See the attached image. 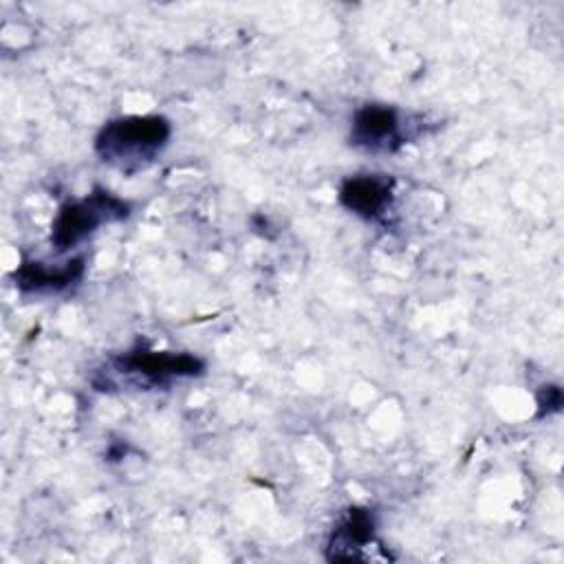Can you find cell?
Listing matches in <instances>:
<instances>
[{
  "label": "cell",
  "instance_id": "cell-7",
  "mask_svg": "<svg viewBox=\"0 0 564 564\" xmlns=\"http://www.w3.org/2000/svg\"><path fill=\"white\" fill-rule=\"evenodd\" d=\"M375 542V518L368 509L352 507L333 529L326 555L328 560L366 557L364 551Z\"/></svg>",
  "mask_w": 564,
  "mask_h": 564
},
{
  "label": "cell",
  "instance_id": "cell-6",
  "mask_svg": "<svg viewBox=\"0 0 564 564\" xmlns=\"http://www.w3.org/2000/svg\"><path fill=\"white\" fill-rule=\"evenodd\" d=\"M84 258H73L59 267L44 262H22L13 271L15 286L24 293H59L77 284L84 275Z\"/></svg>",
  "mask_w": 564,
  "mask_h": 564
},
{
  "label": "cell",
  "instance_id": "cell-1",
  "mask_svg": "<svg viewBox=\"0 0 564 564\" xmlns=\"http://www.w3.org/2000/svg\"><path fill=\"white\" fill-rule=\"evenodd\" d=\"M172 126L161 115H128L108 121L97 139L99 159L126 174L148 167L167 145Z\"/></svg>",
  "mask_w": 564,
  "mask_h": 564
},
{
  "label": "cell",
  "instance_id": "cell-2",
  "mask_svg": "<svg viewBox=\"0 0 564 564\" xmlns=\"http://www.w3.org/2000/svg\"><path fill=\"white\" fill-rule=\"evenodd\" d=\"M128 216L130 205L123 198L97 187L86 198L59 207L51 227V242L57 251H66L88 238L99 225L117 223Z\"/></svg>",
  "mask_w": 564,
  "mask_h": 564
},
{
  "label": "cell",
  "instance_id": "cell-4",
  "mask_svg": "<svg viewBox=\"0 0 564 564\" xmlns=\"http://www.w3.org/2000/svg\"><path fill=\"white\" fill-rule=\"evenodd\" d=\"M405 139L403 119L392 106L366 104L352 115L350 143L368 154H392Z\"/></svg>",
  "mask_w": 564,
  "mask_h": 564
},
{
  "label": "cell",
  "instance_id": "cell-8",
  "mask_svg": "<svg viewBox=\"0 0 564 564\" xmlns=\"http://www.w3.org/2000/svg\"><path fill=\"white\" fill-rule=\"evenodd\" d=\"M562 405V390L557 386H542L540 394H538V414H551L557 412Z\"/></svg>",
  "mask_w": 564,
  "mask_h": 564
},
{
  "label": "cell",
  "instance_id": "cell-3",
  "mask_svg": "<svg viewBox=\"0 0 564 564\" xmlns=\"http://www.w3.org/2000/svg\"><path fill=\"white\" fill-rule=\"evenodd\" d=\"M115 370L139 379L143 386H167L172 379L203 375L205 364L189 352L137 348L117 357Z\"/></svg>",
  "mask_w": 564,
  "mask_h": 564
},
{
  "label": "cell",
  "instance_id": "cell-5",
  "mask_svg": "<svg viewBox=\"0 0 564 564\" xmlns=\"http://www.w3.org/2000/svg\"><path fill=\"white\" fill-rule=\"evenodd\" d=\"M339 203L366 218H379L392 203V181L381 174H357L341 183L339 187Z\"/></svg>",
  "mask_w": 564,
  "mask_h": 564
}]
</instances>
